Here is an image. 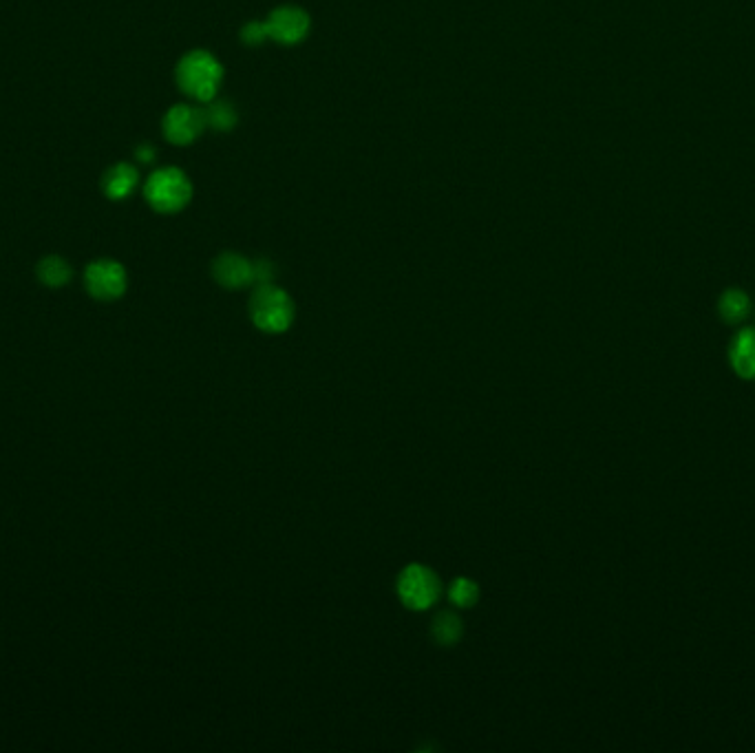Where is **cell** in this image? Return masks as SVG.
Returning a JSON list of instances; mask_svg holds the SVG:
<instances>
[{
  "mask_svg": "<svg viewBox=\"0 0 755 753\" xmlns=\"http://www.w3.org/2000/svg\"><path fill=\"white\" fill-rule=\"evenodd\" d=\"M175 78L179 89L190 95L193 100L212 102L217 98V91L221 87L223 67L210 51L197 49L186 53V56L179 60Z\"/></svg>",
  "mask_w": 755,
  "mask_h": 753,
  "instance_id": "6da1fadb",
  "label": "cell"
},
{
  "mask_svg": "<svg viewBox=\"0 0 755 753\" xmlns=\"http://www.w3.org/2000/svg\"><path fill=\"white\" fill-rule=\"evenodd\" d=\"M252 323L265 334H283L294 323V301L285 290L263 283L250 299Z\"/></svg>",
  "mask_w": 755,
  "mask_h": 753,
  "instance_id": "7a4b0ae2",
  "label": "cell"
},
{
  "mask_svg": "<svg viewBox=\"0 0 755 753\" xmlns=\"http://www.w3.org/2000/svg\"><path fill=\"white\" fill-rule=\"evenodd\" d=\"M144 197L153 210L162 212V215H175L188 206L190 197H193V184L184 171L166 166L146 179Z\"/></svg>",
  "mask_w": 755,
  "mask_h": 753,
  "instance_id": "3957f363",
  "label": "cell"
},
{
  "mask_svg": "<svg viewBox=\"0 0 755 753\" xmlns=\"http://www.w3.org/2000/svg\"><path fill=\"white\" fill-rule=\"evenodd\" d=\"M440 577L427 566L411 564L400 572L398 595L409 610H429L440 599Z\"/></svg>",
  "mask_w": 755,
  "mask_h": 753,
  "instance_id": "277c9868",
  "label": "cell"
},
{
  "mask_svg": "<svg viewBox=\"0 0 755 753\" xmlns=\"http://www.w3.org/2000/svg\"><path fill=\"white\" fill-rule=\"evenodd\" d=\"M84 285L89 294L98 301H115L126 292L129 277H126L124 265L113 259H98L87 265L84 270Z\"/></svg>",
  "mask_w": 755,
  "mask_h": 753,
  "instance_id": "5b68a950",
  "label": "cell"
},
{
  "mask_svg": "<svg viewBox=\"0 0 755 753\" xmlns=\"http://www.w3.org/2000/svg\"><path fill=\"white\" fill-rule=\"evenodd\" d=\"M206 113L190 104H175L164 115V137L170 144L188 146L206 131Z\"/></svg>",
  "mask_w": 755,
  "mask_h": 753,
  "instance_id": "8992f818",
  "label": "cell"
},
{
  "mask_svg": "<svg viewBox=\"0 0 755 753\" xmlns=\"http://www.w3.org/2000/svg\"><path fill=\"white\" fill-rule=\"evenodd\" d=\"M265 27H268V36L279 45H299L310 31V16L301 7L285 5L274 9L265 20Z\"/></svg>",
  "mask_w": 755,
  "mask_h": 753,
  "instance_id": "52a82bcc",
  "label": "cell"
},
{
  "mask_svg": "<svg viewBox=\"0 0 755 753\" xmlns=\"http://www.w3.org/2000/svg\"><path fill=\"white\" fill-rule=\"evenodd\" d=\"M212 277L228 290H241L254 283V263L237 252H223L212 263Z\"/></svg>",
  "mask_w": 755,
  "mask_h": 753,
  "instance_id": "ba28073f",
  "label": "cell"
},
{
  "mask_svg": "<svg viewBox=\"0 0 755 753\" xmlns=\"http://www.w3.org/2000/svg\"><path fill=\"white\" fill-rule=\"evenodd\" d=\"M731 369L742 380H755V327H744L729 345Z\"/></svg>",
  "mask_w": 755,
  "mask_h": 753,
  "instance_id": "9c48e42d",
  "label": "cell"
},
{
  "mask_svg": "<svg viewBox=\"0 0 755 753\" xmlns=\"http://www.w3.org/2000/svg\"><path fill=\"white\" fill-rule=\"evenodd\" d=\"M137 184H140V173H137L135 166L124 164V162L111 166L102 177L104 195L113 201L129 197L137 188Z\"/></svg>",
  "mask_w": 755,
  "mask_h": 753,
  "instance_id": "30bf717a",
  "label": "cell"
},
{
  "mask_svg": "<svg viewBox=\"0 0 755 753\" xmlns=\"http://www.w3.org/2000/svg\"><path fill=\"white\" fill-rule=\"evenodd\" d=\"M751 312V299L749 294L740 290V288H729L727 292H722L720 301H718V314L725 323L729 325H738Z\"/></svg>",
  "mask_w": 755,
  "mask_h": 753,
  "instance_id": "8fae6325",
  "label": "cell"
},
{
  "mask_svg": "<svg viewBox=\"0 0 755 753\" xmlns=\"http://www.w3.org/2000/svg\"><path fill=\"white\" fill-rule=\"evenodd\" d=\"M36 272L40 283H45L47 288H62V285L71 281V265L62 257H56V254L42 259Z\"/></svg>",
  "mask_w": 755,
  "mask_h": 753,
  "instance_id": "7c38bea8",
  "label": "cell"
},
{
  "mask_svg": "<svg viewBox=\"0 0 755 753\" xmlns=\"http://www.w3.org/2000/svg\"><path fill=\"white\" fill-rule=\"evenodd\" d=\"M431 632H433V639H435V641H438L440 645H446V648H449V645H455L457 641L462 639L464 625H462V619L457 617L455 612H449V610H446V612H440L438 617H435Z\"/></svg>",
  "mask_w": 755,
  "mask_h": 753,
  "instance_id": "4fadbf2b",
  "label": "cell"
},
{
  "mask_svg": "<svg viewBox=\"0 0 755 753\" xmlns=\"http://www.w3.org/2000/svg\"><path fill=\"white\" fill-rule=\"evenodd\" d=\"M206 113V122L215 131H232L237 126V111L228 102H212Z\"/></svg>",
  "mask_w": 755,
  "mask_h": 753,
  "instance_id": "5bb4252c",
  "label": "cell"
},
{
  "mask_svg": "<svg viewBox=\"0 0 755 753\" xmlns=\"http://www.w3.org/2000/svg\"><path fill=\"white\" fill-rule=\"evenodd\" d=\"M449 597L457 608H471L475 606L477 599H480V588H477L475 581L460 577L451 583Z\"/></svg>",
  "mask_w": 755,
  "mask_h": 753,
  "instance_id": "9a60e30c",
  "label": "cell"
},
{
  "mask_svg": "<svg viewBox=\"0 0 755 753\" xmlns=\"http://www.w3.org/2000/svg\"><path fill=\"white\" fill-rule=\"evenodd\" d=\"M268 38L270 36H268V27H265V20H263V23H254V20H252V23H248L246 27L241 29V40L246 42L248 47H257Z\"/></svg>",
  "mask_w": 755,
  "mask_h": 753,
  "instance_id": "2e32d148",
  "label": "cell"
},
{
  "mask_svg": "<svg viewBox=\"0 0 755 753\" xmlns=\"http://www.w3.org/2000/svg\"><path fill=\"white\" fill-rule=\"evenodd\" d=\"M135 155H137V159H140L142 164H151L157 153H155V148L151 144H142L140 148H137Z\"/></svg>",
  "mask_w": 755,
  "mask_h": 753,
  "instance_id": "e0dca14e",
  "label": "cell"
}]
</instances>
